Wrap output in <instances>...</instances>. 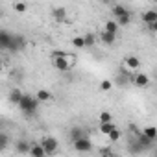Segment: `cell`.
I'll use <instances>...</instances> for the list:
<instances>
[{
    "instance_id": "obj_1",
    "label": "cell",
    "mask_w": 157,
    "mask_h": 157,
    "mask_svg": "<svg viewBox=\"0 0 157 157\" xmlns=\"http://www.w3.org/2000/svg\"><path fill=\"white\" fill-rule=\"evenodd\" d=\"M26 46V39L22 35H13L6 30H0V50L17 52Z\"/></svg>"
},
{
    "instance_id": "obj_2",
    "label": "cell",
    "mask_w": 157,
    "mask_h": 157,
    "mask_svg": "<svg viewBox=\"0 0 157 157\" xmlns=\"http://www.w3.org/2000/svg\"><path fill=\"white\" fill-rule=\"evenodd\" d=\"M17 105H19V109H21L24 115L32 117V115H35V111H37V107H39V100H37L35 96H32V94H22Z\"/></svg>"
},
{
    "instance_id": "obj_3",
    "label": "cell",
    "mask_w": 157,
    "mask_h": 157,
    "mask_svg": "<svg viewBox=\"0 0 157 157\" xmlns=\"http://www.w3.org/2000/svg\"><path fill=\"white\" fill-rule=\"evenodd\" d=\"M74 56H63V57H52V65H54V68L56 70H59V72H68L72 67H74Z\"/></svg>"
},
{
    "instance_id": "obj_4",
    "label": "cell",
    "mask_w": 157,
    "mask_h": 157,
    "mask_svg": "<svg viewBox=\"0 0 157 157\" xmlns=\"http://www.w3.org/2000/svg\"><path fill=\"white\" fill-rule=\"evenodd\" d=\"M72 144H74V150H76V151H82V153L93 150V142H91V139H89L87 135H83V137H80V139H76Z\"/></svg>"
},
{
    "instance_id": "obj_5",
    "label": "cell",
    "mask_w": 157,
    "mask_h": 157,
    "mask_svg": "<svg viewBox=\"0 0 157 157\" xmlns=\"http://www.w3.org/2000/svg\"><path fill=\"white\" fill-rule=\"evenodd\" d=\"M41 146L44 148V155H52V153L57 151V139H54V137H44V139L41 140Z\"/></svg>"
},
{
    "instance_id": "obj_6",
    "label": "cell",
    "mask_w": 157,
    "mask_h": 157,
    "mask_svg": "<svg viewBox=\"0 0 157 157\" xmlns=\"http://www.w3.org/2000/svg\"><path fill=\"white\" fill-rule=\"evenodd\" d=\"M133 83H135V87H148L150 85V78L146 74H137L133 78Z\"/></svg>"
},
{
    "instance_id": "obj_7",
    "label": "cell",
    "mask_w": 157,
    "mask_h": 157,
    "mask_svg": "<svg viewBox=\"0 0 157 157\" xmlns=\"http://www.w3.org/2000/svg\"><path fill=\"white\" fill-rule=\"evenodd\" d=\"M83 135H85V131H83V128H80V126H74V128H70V131H68L70 142H74L76 139H80V137H83Z\"/></svg>"
},
{
    "instance_id": "obj_8",
    "label": "cell",
    "mask_w": 157,
    "mask_h": 157,
    "mask_svg": "<svg viewBox=\"0 0 157 157\" xmlns=\"http://www.w3.org/2000/svg\"><path fill=\"white\" fill-rule=\"evenodd\" d=\"M98 39L104 43V44H113L115 43V39H117V33H111V32H102L100 35H98Z\"/></svg>"
},
{
    "instance_id": "obj_9",
    "label": "cell",
    "mask_w": 157,
    "mask_h": 157,
    "mask_svg": "<svg viewBox=\"0 0 157 157\" xmlns=\"http://www.w3.org/2000/svg\"><path fill=\"white\" fill-rule=\"evenodd\" d=\"M35 98H37L39 102H52V100H54V94H52L50 91H46V89H39L37 94H35Z\"/></svg>"
},
{
    "instance_id": "obj_10",
    "label": "cell",
    "mask_w": 157,
    "mask_h": 157,
    "mask_svg": "<svg viewBox=\"0 0 157 157\" xmlns=\"http://www.w3.org/2000/svg\"><path fill=\"white\" fill-rule=\"evenodd\" d=\"M52 17H54V21L63 22V21L67 19V10H65V8H54V10H52Z\"/></svg>"
},
{
    "instance_id": "obj_11",
    "label": "cell",
    "mask_w": 157,
    "mask_h": 157,
    "mask_svg": "<svg viewBox=\"0 0 157 157\" xmlns=\"http://www.w3.org/2000/svg\"><path fill=\"white\" fill-rule=\"evenodd\" d=\"M115 21H117V24H118V26H129V24H131V13H129V11H126V13H122V15L115 17Z\"/></svg>"
},
{
    "instance_id": "obj_12",
    "label": "cell",
    "mask_w": 157,
    "mask_h": 157,
    "mask_svg": "<svg viewBox=\"0 0 157 157\" xmlns=\"http://www.w3.org/2000/svg\"><path fill=\"white\" fill-rule=\"evenodd\" d=\"M124 63H126L128 70H135V68L140 67V61H139V57H135V56H128V57L124 59Z\"/></svg>"
},
{
    "instance_id": "obj_13",
    "label": "cell",
    "mask_w": 157,
    "mask_h": 157,
    "mask_svg": "<svg viewBox=\"0 0 157 157\" xmlns=\"http://www.w3.org/2000/svg\"><path fill=\"white\" fill-rule=\"evenodd\" d=\"M32 157H44V148L41 146V142H37V144H33V146H30V151H28Z\"/></svg>"
},
{
    "instance_id": "obj_14",
    "label": "cell",
    "mask_w": 157,
    "mask_h": 157,
    "mask_svg": "<svg viewBox=\"0 0 157 157\" xmlns=\"http://www.w3.org/2000/svg\"><path fill=\"white\" fill-rule=\"evenodd\" d=\"M21 96H22V91H21V89H11V91H10V94H8L10 102H11V104H15V105L19 104Z\"/></svg>"
},
{
    "instance_id": "obj_15",
    "label": "cell",
    "mask_w": 157,
    "mask_h": 157,
    "mask_svg": "<svg viewBox=\"0 0 157 157\" xmlns=\"http://www.w3.org/2000/svg\"><path fill=\"white\" fill-rule=\"evenodd\" d=\"M142 21L148 24V22H155L157 21V11L155 10H148L146 13H142Z\"/></svg>"
},
{
    "instance_id": "obj_16",
    "label": "cell",
    "mask_w": 157,
    "mask_h": 157,
    "mask_svg": "<svg viewBox=\"0 0 157 157\" xmlns=\"http://www.w3.org/2000/svg\"><path fill=\"white\" fill-rule=\"evenodd\" d=\"M117 126H115V122L113 120H109V122H100V133H104V135H107L111 129H115Z\"/></svg>"
},
{
    "instance_id": "obj_17",
    "label": "cell",
    "mask_w": 157,
    "mask_h": 157,
    "mask_svg": "<svg viewBox=\"0 0 157 157\" xmlns=\"http://www.w3.org/2000/svg\"><path fill=\"white\" fill-rule=\"evenodd\" d=\"M96 35L94 33H85L83 35V43H85V48H91V46H94V43H96Z\"/></svg>"
},
{
    "instance_id": "obj_18",
    "label": "cell",
    "mask_w": 157,
    "mask_h": 157,
    "mask_svg": "<svg viewBox=\"0 0 157 157\" xmlns=\"http://www.w3.org/2000/svg\"><path fill=\"white\" fill-rule=\"evenodd\" d=\"M142 135H146L150 140H155V139H157V129H155L153 126H148V128L142 129Z\"/></svg>"
},
{
    "instance_id": "obj_19",
    "label": "cell",
    "mask_w": 157,
    "mask_h": 157,
    "mask_svg": "<svg viewBox=\"0 0 157 157\" xmlns=\"http://www.w3.org/2000/svg\"><path fill=\"white\" fill-rule=\"evenodd\" d=\"M118 28H120V26H118V24H117V21H113V19H111V21H107V22H105V26H104V30H105V32H111V33H117V32H118Z\"/></svg>"
},
{
    "instance_id": "obj_20",
    "label": "cell",
    "mask_w": 157,
    "mask_h": 157,
    "mask_svg": "<svg viewBox=\"0 0 157 157\" xmlns=\"http://www.w3.org/2000/svg\"><path fill=\"white\" fill-rule=\"evenodd\" d=\"M126 11H129V10L124 8V6H120V4L111 6V13H113V17H118V15H122V13H126Z\"/></svg>"
},
{
    "instance_id": "obj_21",
    "label": "cell",
    "mask_w": 157,
    "mask_h": 157,
    "mask_svg": "<svg viewBox=\"0 0 157 157\" xmlns=\"http://www.w3.org/2000/svg\"><path fill=\"white\" fill-rule=\"evenodd\" d=\"M30 146H32L30 142L19 140V142H17V151H19V153H28V151H30Z\"/></svg>"
},
{
    "instance_id": "obj_22",
    "label": "cell",
    "mask_w": 157,
    "mask_h": 157,
    "mask_svg": "<svg viewBox=\"0 0 157 157\" xmlns=\"http://www.w3.org/2000/svg\"><path fill=\"white\" fill-rule=\"evenodd\" d=\"M72 46H76V48H85L83 35H76V37H72Z\"/></svg>"
},
{
    "instance_id": "obj_23",
    "label": "cell",
    "mask_w": 157,
    "mask_h": 157,
    "mask_svg": "<svg viewBox=\"0 0 157 157\" xmlns=\"http://www.w3.org/2000/svg\"><path fill=\"white\" fill-rule=\"evenodd\" d=\"M107 139H109L111 142H118V140H120V131H118L117 128H115V129H111V131L107 133Z\"/></svg>"
},
{
    "instance_id": "obj_24",
    "label": "cell",
    "mask_w": 157,
    "mask_h": 157,
    "mask_svg": "<svg viewBox=\"0 0 157 157\" xmlns=\"http://www.w3.org/2000/svg\"><path fill=\"white\" fill-rule=\"evenodd\" d=\"M13 10H15L17 13H26L28 4H26V2H15V4H13Z\"/></svg>"
},
{
    "instance_id": "obj_25",
    "label": "cell",
    "mask_w": 157,
    "mask_h": 157,
    "mask_svg": "<svg viewBox=\"0 0 157 157\" xmlns=\"http://www.w3.org/2000/svg\"><path fill=\"white\" fill-rule=\"evenodd\" d=\"M98 120H100V122H109V120H113V115H111L109 111H102V113L98 115Z\"/></svg>"
},
{
    "instance_id": "obj_26",
    "label": "cell",
    "mask_w": 157,
    "mask_h": 157,
    "mask_svg": "<svg viewBox=\"0 0 157 157\" xmlns=\"http://www.w3.org/2000/svg\"><path fill=\"white\" fill-rule=\"evenodd\" d=\"M100 89L102 91H111L113 89V82L111 80H102L100 82Z\"/></svg>"
},
{
    "instance_id": "obj_27",
    "label": "cell",
    "mask_w": 157,
    "mask_h": 157,
    "mask_svg": "<svg viewBox=\"0 0 157 157\" xmlns=\"http://www.w3.org/2000/svg\"><path fill=\"white\" fill-rule=\"evenodd\" d=\"M8 142H10V139H8V135H4V133H0V151H2L6 146H8Z\"/></svg>"
},
{
    "instance_id": "obj_28",
    "label": "cell",
    "mask_w": 157,
    "mask_h": 157,
    "mask_svg": "<svg viewBox=\"0 0 157 157\" xmlns=\"http://www.w3.org/2000/svg\"><path fill=\"white\" fill-rule=\"evenodd\" d=\"M63 56H67L65 50H52V57H63Z\"/></svg>"
},
{
    "instance_id": "obj_29",
    "label": "cell",
    "mask_w": 157,
    "mask_h": 157,
    "mask_svg": "<svg viewBox=\"0 0 157 157\" xmlns=\"http://www.w3.org/2000/svg\"><path fill=\"white\" fill-rule=\"evenodd\" d=\"M148 28H150V32L153 33V32H157V21L155 22H148Z\"/></svg>"
},
{
    "instance_id": "obj_30",
    "label": "cell",
    "mask_w": 157,
    "mask_h": 157,
    "mask_svg": "<svg viewBox=\"0 0 157 157\" xmlns=\"http://www.w3.org/2000/svg\"><path fill=\"white\" fill-rule=\"evenodd\" d=\"M2 67H4V65H2V61H0V70H2Z\"/></svg>"
},
{
    "instance_id": "obj_31",
    "label": "cell",
    "mask_w": 157,
    "mask_h": 157,
    "mask_svg": "<svg viewBox=\"0 0 157 157\" xmlns=\"http://www.w3.org/2000/svg\"><path fill=\"white\" fill-rule=\"evenodd\" d=\"M151 2H157V0H151Z\"/></svg>"
}]
</instances>
